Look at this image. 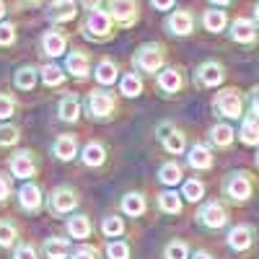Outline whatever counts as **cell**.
<instances>
[{
	"instance_id": "6da1fadb",
	"label": "cell",
	"mask_w": 259,
	"mask_h": 259,
	"mask_svg": "<svg viewBox=\"0 0 259 259\" xmlns=\"http://www.w3.org/2000/svg\"><path fill=\"white\" fill-rule=\"evenodd\" d=\"M83 34L94 39V41H104L112 36V16L109 11H91L89 18L83 24Z\"/></svg>"
},
{
	"instance_id": "7a4b0ae2",
	"label": "cell",
	"mask_w": 259,
	"mask_h": 259,
	"mask_svg": "<svg viewBox=\"0 0 259 259\" xmlns=\"http://www.w3.org/2000/svg\"><path fill=\"white\" fill-rule=\"evenodd\" d=\"M163 60H166L163 47L156 45V41H148L135 52V68H140L143 73H156L163 65Z\"/></svg>"
},
{
	"instance_id": "3957f363",
	"label": "cell",
	"mask_w": 259,
	"mask_h": 259,
	"mask_svg": "<svg viewBox=\"0 0 259 259\" xmlns=\"http://www.w3.org/2000/svg\"><path fill=\"white\" fill-rule=\"evenodd\" d=\"M109 16H112V21H117L119 26L130 29L138 21V16H140L138 0H109Z\"/></svg>"
},
{
	"instance_id": "277c9868",
	"label": "cell",
	"mask_w": 259,
	"mask_h": 259,
	"mask_svg": "<svg viewBox=\"0 0 259 259\" xmlns=\"http://www.w3.org/2000/svg\"><path fill=\"white\" fill-rule=\"evenodd\" d=\"M212 106H215V112H218V114L236 119V117H241L244 101H241V94L236 91V89H228V91H221L218 96H215Z\"/></svg>"
},
{
	"instance_id": "5b68a950",
	"label": "cell",
	"mask_w": 259,
	"mask_h": 259,
	"mask_svg": "<svg viewBox=\"0 0 259 259\" xmlns=\"http://www.w3.org/2000/svg\"><path fill=\"white\" fill-rule=\"evenodd\" d=\"M166 29H168V34H174V36H189L194 31V16H192V11H187V8L174 11L166 18Z\"/></svg>"
},
{
	"instance_id": "8992f818",
	"label": "cell",
	"mask_w": 259,
	"mask_h": 259,
	"mask_svg": "<svg viewBox=\"0 0 259 259\" xmlns=\"http://www.w3.org/2000/svg\"><path fill=\"white\" fill-rule=\"evenodd\" d=\"M78 13V0H52L50 3V21H55V24H68V21H73Z\"/></svg>"
},
{
	"instance_id": "52a82bcc",
	"label": "cell",
	"mask_w": 259,
	"mask_h": 259,
	"mask_svg": "<svg viewBox=\"0 0 259 259\" xmlns=\"http://www.w3.org/2000/svg\"><path fill=\"white\" fill-rule=\"evenodd\" d=\"M223 78H226V70H223V65H221V62H215V60L202 62V65H200V70H197V80H200V85H207V89H212V85H221Z\"/></svg>"
},
{
	"instance_id": "ba28073f",
	"label": "cell",
	"mask_w": 259,
	"mask_h": 259,
	"mask_svg": "<svg viewBox=\"0 0 259 259\" xmlns=\"http://www.w3.org/2000/svg\"><path fill=\"white\" fill-rule=\"evenodd\" d=\"M231 39L239 45H251V41H256V26L249 18H236L231 24Z\"/></svg>"
},
{
	"instance_id": "9c48e42d",
	"label": "cell",
	"mask_w": 259,
	"mask_h": 259,
	"mask_svg": "<svg viewBox=\"0 0 259 259\" xmlns=\"http://www.w3.org/2000/svg\"><path fill=\"white\" fill-rule=\"evenodd\" d=\"M65 50H68V39L62 31H47L41 36V52L47 57H60Z\"/></svg>"
},
{
	"instance_id": "30bf717a",
	"label": "cell",
	"mask_w": 259,
	"mask_h": 259,
	"mask_svg": "<svg viewBox=\"0 0 259 259\" xmlns=\"http://www.w3.org/2000/svg\"><path fill=\"white\" fill-rule=\"evenodd\" d=\"M200 221H202L205 226H210V228H221V226H226V221H228V212H226V207H223L221 202H210V205L202 207Z\"/></svg>"
},
{
	"instance_id": "8fae6325",
	"label": "cell",
	"mask_w": 259,
	"mask_h": 259,
	"mask_svg": "<svg viewBox=\"0 0 259 259\" xmlns=\"http://www.w3.org/2000/svg\"><path fill=\"white\" fill-rule=\"evenodd\" d=\"M78 205V197L70 187H60L52 192V212H68Z\"/></svg>"
},
{
	"instance_id": "7c38bea8",
	"label": "cell",
	"mask_w": 259,
	"mask_h": 259,
	"mask_svg": "<svg viewBox=\"0 0 259 259\" xmlns=\"http://www.w3.org/2000/svg\"><path fill=\"white\" fill-rule=\"evenodd\" d=\"M89 106H91V112L96 117H106V114H112V109H114V96L109 91H94L91 99H89Z\"/></svg>"
},
{
	"instance_id": "4fadbf2b",
	"label": "cell",
	"mask_w": 259,
	"mask_h": 259,
	"mask_svg": "<svg viewBox=\"0 0 259 259\" xmlns=\"http://www.w3.org/2000/svg\"><path fill=\"white\" fill-rule=\"evenodd\" d=\"M226 192H228V197L233 200H246L249 194H251V182L246 179V174H233L226 184Z\"/></svg>"
},
{
	"instance_id": "5bb4252c",
	"label": "cell",
	"mask_w": 259,
	"mask_h": 259,
	"mask_svg": "<svg viewBox=\"0 0 259 259\" xmlns=\"http://www.w3.org/2000/svg\"><path fill=\"white\" fill-rule=\"evenodd\" d=\"M251 241H254V231H251L249 226H236V228L228 233V244H231V249H236V251L249 249Z\"/></svg>"
},
{
	"instance_id": "9a60e30c",
	"label": "cell",
	"mask_w": 259,
	"mask_h": 259,
	"mask_svg": "<svg viewBox=\"0 0 259 259\" xmlns=\"http://www.w3.org/2000/svg\"><path fill=\"white\" fill-rule=\"evenodd\" d=\"M34 158H31V153H18V156H13V161H11V171H13V177H18V179H29L31 174H34Z\"/></svg>"
},
{
	"instance_id": "2e32d148",
	"label": "cell",
	"mask_w": 259,
	"mask_h": 259,
	"mask_svg": "<svg viewBox=\"0 0 259 259\" xmlns=\"http://www.w3.org/2000/svg\"><path fill=\"white\" fill-rule=\"evenodd\" d=\"M18 202H21V207H24V210H39V207H41V189H39L36 184L21 187Z\"/></svg>"
},
{
	"instance_id": "e0dca14e",
	"label": "cell",
	"mask_w": 259,
	"mask_h": 259,
	"mask_svg": "<svg viewBox=\"0 0 259 259\" xmlns=\"http://www.w3.org/2000/svg\"><path fill=\"white\" fill-rule=\"evenodd\" d=\"M65 68H68L70 75H75L78 80H83L85 75H89V55H85V52H73L68 57V62H65Z\"/></svg>"
},
{
	"instance_id": "ac0fdd59",
	"label": "cell",
	"mask_w": 259,
	"mask_h": 259,
	"mask_svg": "<svg viewBox=\"0 0 259 259\" xmlns=\"http://www.w3.org/2000/svg\"><path fill=\"white\" fill-rule=\"evenodd\" d=\"M202 24H205V29H207V31L218 34V31H223V29H226L228 16H226V11H221V8H210V11H205V16H202Z\"/></svg>"
},
{
	"instance_id": "d6986e66",
	"label": "cell",
	"mask_w": 259,
	"mask_h": 259,
	"mask_svg": "<svg viewBox=\"0 0 259 259\" xmlns=\"http://www.w3.org/2000/svg\"><path fill=\"white\" fill-rule=\"evenodd\" d=\"M182 73L177 68H166L161 75H158V89H163L166 94H177L182 89Z\"/></svg>"
},
{
	"instance_id": "ffe728a7",
	"label": "cell",
	"mask_w": 259,
	"mask_h": 259,
	"mask_svg": "<svg viewBox=\"0 0 259 259\" xmlns=\"http://www.w3.org/2000/svg\"><path fill=\"white\" fill-rule=\"evenodd\" d=\"M75 138L73 135H62V138H57V143H55V156L60 158V161H70L73 156H75Z\"/></svg>"
},
{
	"instance_id": "44dd1931",
	"label": "cell",
	"mask_w": 259,
	"mask_h": 259,
	"mask_svg": "<svg viewBox=\"0 0 259 259\" xmlns=\"http://www.w3.org/2000/svg\"><path fill=\"white\" fill-rule=\"evenodd\" d=\"M96 80L99 83H104V85H112L114 80H117V65L112 62V60H101L99 65H96Z\"/></svg>"
},
{
	"instance_id": "7402d4cb",
	"label": "cell",
	"mask_w": 259,
	"mask_h": 259,
	"mask_svg": "<svg viewBox=\"0 0 259 259\" xmlns=\"http://www.w3.org/2000/svg\"><path fill=\"white\" fill-rule=\"evenodd\" d=\"M189 166L194 168H210L212 166V156H210V150L205 145H194L189 150Z\"/></svg>"
},
{
	"instance_id": "603a6c76",
	"label": "cell",
	"mask_w": 259,
	"mask_h": 259,
	"mask_svg": "<svg viewBox=\"0 0 259 259\" xmlns=\"http://www.w3.org/2000/svg\"><path fill=\"white\" fill-rule=\"evenodd\" d=\"M78 114H80V101H78L75 96H65V99L60 101V117H62L65 122H75Z\"/></svg>"
},
{
	"instance_id": "cb8c5ba5",
	"label": "cell",
	"mask_w": 259,
	"mask_h": 259,
	"mask_svg": "<svg viewBox=\"0 0 259 259\" xmlns=\"http://www.w3.org/2000/svg\"><path fill=\"white\" fill-rule=\"evenodd\" d=\"M241 140L246 143V145H256L259 143V119L256 117H246L244 119V124H241Z\"/></svg>"
},
{
	"instance_id": "d4e9b609",
	"label": "cell",
	"mask_w": 259,
	"mask_h": 259,
	"mask_svg": "<svg viewBox=\"0 0 259 259\" xmlns=\"http://www.w3.org/2000/svg\"><path fill=\"white\" fill-rule=\"evenodd\" d=\"M16 89H21V91H29V89H34L36 85V68H31V65H26V68H21L18 73H16Z\"/></svg>"
},
{
	"instance_id": "484cf974",
	"label": "cell",
	"mask_w": 259,
	"mask_h": 259,
	"mask_svg": "<svg viewBox=\"0 0 259 259\" xmlns=\"http://www.w3.org/2000/svg\"><path fill=\"white\" fill-rule=\"evenodd\" d=\"M68 231H70L73 239H85V236L91 233V223H89L85 215H75V218L68 221Z\"/></svg>"
},
{
	"instance_id": "4316f807",
	"label": "cell",
	"mask_w": 259,
	"mask_h": 259,
	"mask_svg": "<svg viewBox=\"0 0 259 259\" xmlns=\"http://www.w3.org/2000/svg\"><path fill=\"white\" fill-rule=\"evenodd\" d=\"M122 210L127 215H143L145 212V200H143V194H127V197L122 200Z\"/></svg>"
},
{
	"instance_id": "83f0119b",
	"label": "cell",
	"mask_w": 259,
	"mask_h": 259,
	"mask_svg": "<svg viewBox=\"0 0 259 259\" xmlns=\"http://www.w3.org/2000/svg\"><path fill=\"white\" fill-rule=\"evenodd\" d=\"M45 251H47L50 259H65L68 256V241L65 239H50L45 244Z\"/></svg>"
},
{
	"instance_id": "f1b7e54d",
	"label": "cell",
	"mask_w": 259,
	"mask_h": 259,
	"mask_svg": "<svg viewBox=\"0 0 259 259\" xmlns=\"http://www.w3.org/2000/svg\"><path fill=\"white\" fill-rule=\"evenodd\" d=\"M210 140H212L215 145L226 148V145H231V140H233V130H231L228 124H218V127H212V133H210Z\"/></svg>"
},
{
	"instance_id": "f546056e",
	"label": "cell",
	"mask_w": 259,
	"mask_h": 259,
	"mask_svg": "<svg viewBox=\"0 0 259 259\" xmlns=\"http://www.w3.org/2000/svg\"><path fill=\"white\" fill-rule=\"evenodd\" d=\"M41 80H45L47 85H62L65 83V73L57 68V65H45V68H41Z\"/></svg>"
},
{
	"instance_id": "4dcf8cb0",
	"label": "cell",
	"mask_w": 259,
	"mask_h": 259,
	"mask_svg": "<svg viewBox=\"0 0 259 259\" xmlns=\"http://www.w3.org/2000/svg\"><path fill=\"white\" fill-rule=\"evenodd\" d=\"M140 91H143V80H140V75L127 73V75L122 78V94H124V96H138Z\"/></svg>"
},
{
	"instance_id": "1f68e13d",
	"label": "cell",
	"mask_w": 259,
	"mask_h": 259,
	"mask_svg": "<svg viewBox=\"0 0 259 259\" xmlns=\"http://www.w3.org/2000/svg\"><path fill=\"white\" fill-rule=\"evenodd\" d=\"M161 182L163 184H168V187H174V184H179L182 182V168L177 166V163H166V166H161Z\"/></svg>"
},
{
	"instance_id": "d6a6232c",
	"label": "cell",
	"mask_w": 259,
	"mask_h": 259,
	"mask_svg": "<svg viewBox=\"0 0 259 259\" xmlns=\"http://www.w3.org/2000/svg\"><path fill=\"white\" fill-rule=\"evenodd\" d=\"M83 161L89 163V166H101V163H104V148H101L99 143L85 145V150H83Z\"/></svg>"
},
{
	"instance_id": "836d02e7",
	"label": "cell",
	"mask_w": 259,
	"mask_h": 259,
	"mask_svg": "<svg viewBox=\"0 0 259 259\" xmlns=\"http://www.w3.org/2000/svg\"><path fill=\"white\" fill-rule=\"evenodd\" d=\"M158 205L166 212H179L182 210V197H179L177 192H163L161 197H158Z\"/></svg>"
},
{
	"instance_id": "e575fe53",
	"label": "cell",
	"mask_w": 259,
	"mask_h": 259,
	"mask_svg": "<svg viewBox=\"0 0 259 259\" xmlns=\"http://www.w3.org/2000/svg\"><path fill=\"white\" fill-rule=\"evenodd\" d=\"M163 148L168 150V153H182L184 150V135L179 133V130H171V133L163 138Z\"/></svg>"
},
{
	"instance_id": "d590c367",
	"label": "cell",
	"mask_w": 259,
	"mask_h": 259,
	"mask_svg": "<svg viewBox=\"0 0 259 259\" xmlns=\"http://www.w3.org/2000/svg\"><path fill=\"white\" fill-rule=\"evenodd\" d=\"M202 192H205L202 182H194V179H189V182L184 184V197H187L189 202H197V200L202 197Z\"/></svg>"
},
{
	"instance_id": "8d00e7d4",
	"label": "cell",
	"mask_w": 259,
	"mask_h": 259,
	"mask_svg": "<svg viewBox=\"0 0 259 259\" xmlns=\"http://www.w3.org/2000/svg\"><path fill=\"white\" fill-rule=\"evenodd\" d=\"M16 239V228L8 221H0V246H11Z\"/></svg>"
},
{
	"instance_id": "74e56055",
	"label": "cell",
	"mask_w": 259,
	"mask_h": 259,
	"mask_svg": "<svg viewBox=\"0 0 259 259\" xmlns=\"http://www.w3.org/2000/svg\"><path fill=\"white\" fill-rule=\"evenodd\" d=\"M13 41H16V26L3 21V24H0V47H8Z\"/></svg>"
},
{
	"instance_id": "f35d334b",
	"label": "cell",
	"mask_w": 259,
	"mask_h": 259,
	"mask_svg": "<svg viewBox=\"0 0 259 259\" xmlns=\"http://www.w3.org/2000/svg\"><path fill=\"white\" fill-rule=\"evenodd\" d=\"M101 228H104V233H106V236H119V233L124 231V223H122L119 218H114V215H109V218L104 221V226H101Z\"/></svg>"
},
{
	"instance_id": "ab89813d",
	"label": "cell",
	"mask_w": 259,
	"mask_h": 259,
	"mask_svg": "<svg viewBox=\"0 0 259 259\" xmlns=\"http://www.w3.org/2000/svg\"><path fill=\"white\" fill-rule=\"evenodd\" d=\"M187 256H189L187 244H182V241L168 244V249H166V259H187Z\"/></svg>"
},
{
	"instance_id": "60d3db41",
	"label": "cell",
	"mask_w": 259,
	"mask_h": 259,
	"mask_svg": "<svg viewBox=\"0 0 259 259\" xmlns=\"http://www.w3.org/2000/svg\"><path fill=\"white\" fill-rule=\"evenodd\" d=\"M106 254H109V259H130V249H127V244H122V241L109 244Z\"/></svg>"
},
{
	"instance_id": "b9f144b4",
	"label": "cell",
	"mask_w": 259,
	"mask_h": 259,
	"mask_svg": "<svg viewBox=\"0 0 259 259\" xmlns=\"http://www.w3.org/2000/svg\"><path fill=\"white\" fill-rule=\"evenodd\" d=\"M16 109V101L8 94H0V119H8Z\"/></svg>"
},
{
	"instance_id": "7bdbcfd3",
	"label": "cell",
	"mask_w": 259,
	"mask_h": 259,
	"mask_svg": "<svg viewBox=\"0 0 259 259\" xmlns=\"http://www.w3.org/2000/svg\"><path fill=\"white\" fill-rule=\"evenodd\" d=\"M16 140H18L16 127H0V145H13Z\"/></svg>"
},
{
	"instance_id": "ee69618b",
	"label": "cell",
	"mask_w": 259,
	"mask_h": 259,
	"mask_svg": "<svg viewBox=\"0 0 259 259\" xmlns=\"http://www.w3.org/2000/svg\"><path fill=\"white\" fill-rule=\"evenodd\" d=\"M73 259H96V249H91V246H78V249L73 251Z\"/></svg>"
},
{
	"instance_id": "f6af8a7d",
	"label": "cell",
	"mask_w": 259,
	"mask_h": 259,
	"mask_svg": "<svg viewBox=\"0 0 259 259\" xmlns=\"http://www.w3.org/2000/svg\"><path fill=\"white\" fill-rule=\"evenodd\" d=\"M16 259H36V251L31 246H18L16 249Z\"/></svg>"
},
{
	"instance_id": "bcb514c9",
	"label": "cell",
	"mask_w": 259,
	"mask_h": 259,
	"mask_svg": "<svg viewBox=\"0 0 259 259\" xmlns=\"http://www.w3.org/2000/svg\"><path fill=\"white\" fill-rule=\"evenodd\" d=\"M150 6H153L156 11H168L171 6H174V0H150Z\"/></svg>"
},
{
	"instance_id": "7dc6e473",
	"label": "cell",
	"mask_w": 259,
	"mask_h": 259,
	"mask_svg": "<svg viewBox=\"0 0 259 259\" xmlns=\"http://www.w3.org/2000/svg\"><path fill=\"white\" fill-rule=\"evenodd\" d=\"M8 192H11V182H8L6 177H0V202L8 197Z\"/></svg>"
},
{
	"instance_id": "c3c4849f",
	"label": "cell",
	"mask_w": 259,
	"mask_h": 259,
	"mask_svg": "<svg viewBox=\"0 0 259 259\" xmlns=\"http://www.w3.org/2000/svg\"><path fill=\"white\" fill-rule=\"evenodd\" d=\"M251 117L259 119V89H254V94H251Z\"/></svg>"
},
{
	"instance_id": "681fc988",
	"label": "cell",
	"mask_w": 259,
	"mask_h": 259,
	"mask_svg": "<svg viewBox=\"0 0 259 259\" xmlns=\"http://www.w3.org/2000/svg\"><path fill=\"white\" fill-rule=\"evenodd\" d=\"M80 6L85 8V11H99V6H101V0H80Z\"/></svg>"
},
{
	"instance_id": "f907efd6",
	"label": "cell",
	"mask_w": 259,
	"mask_h": 259,
	"mask_svg": "<svg viewBox=\"0 0 259 259\" xmlns=\"http://www.w3.org/2000/svg\"><path fill=\"white\" fill-rule=\"evenodd\" d=\"M192 259H212V256H210V254H207V251H197V254H194V256H192Z\"/></svg>"
},
{
	"instance_id": "816d5d0a",
	"label": "cell",
	"mask_w": 259,
	"mask_h": 259,
	"mask_svg": "<svg viewBox=\"0 0 259 259\" xmlns=\"http://www.w3.org/2000/svg\"><path fill=\"white\" fill-rule=\"evenodd\" d=\"M3 16H6V0H0V21H3Z\"/></svg>"
},
{
	"instance_id": "f5cc1de1",
	"label": "cell",
	"mask_w": 259,
	"mask_h": 259,
	"mask_svg": "<svg viewBox=\"0 0 259 259\" xmlns=\"http://www.w3.org/2000/svg\"><path fill=\"white\" fill-rule=\"evenodd\" d=\"M210 3H215V6H221V8H223V6H228V3H231V0H210Z\"/></svg>"
},
{
	"instance_id": "db71d44e",
	"label": "cell",
	"mask_w": 259,
	"mask_h": 259,
	"mask_svg": "<svg viewBox=\"0 0 259 259\" xmlns=\"http://www.w3.org/2000/svg\"><path fill=\"white\" fill-rule=\"evenodd\" d=\"M21 3H26V6H36V3H41V0H21Z\"/></svg>"
},
{
	"instance_id": "11a10c76",
	"label": "cell",
	"mask_w": 259,
	"mask_h": 259,
	"mask_svg": "<svg viewBox=\"0 0 259 259\" xmlns=\"http://www.w3.org/2000/svg\"><path fill=\"white\" fill-rule=\"evenodd\" d=\"M254 18H256V21H259V6H256V8H254Z\"/></svg>"
},
{
	"instance_id": "9f6ffc18",
	"label": "cell",
	"mask_w": 259,
	"mask_h": 259,
	"mask_svg": "<svg viewBox=\"0 0 259 259\" xmlns=\"http://www.w3.org/2000/svg\"><path fill=\"white\" fill-rule=\"evenodd\" d=\"M256 166H259V156H256Z\"/></svg>"
}]
</instances>
